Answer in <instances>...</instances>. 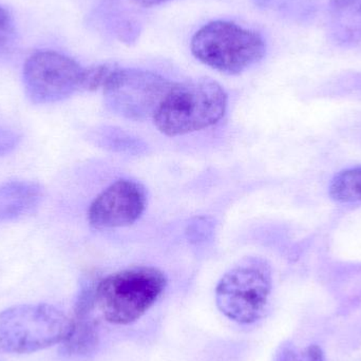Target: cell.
<instances>
[{
  "label": "cell",
  "mask_w": 361,
  "mask_h": 361,
  "mask_svg": "<svg viewBox=\"0 0 361 361\" xmlns=\"http://www.w3.org/2000/svg\"><path fill=\"white\" fill-rule=\"evenodd\" d=\"M227 103L226 91L212 78L173 82L154 114V125L167 137L204 130L224 118Z\"/></svg>",
  "instance_id": "6da1fadb"
},
{
  "label": "cell",
  "mask_w": 361,
  "mask_h": 361,
  "mask_svg": "<svg viewBox=\"0 0 361 361\" xmlns=\"http://www.w3.org/2000/svg\"><path fill=\"white\" fill-rule=\"evenodd\" d=\"M166 286V276L161 269L131 267L97 282L95 303L110 324H133L158 301Z\"/></svg>",
  "instance_id": "7a4b0ae2"
},
{
  "label": "cell",
  "mask_w": 361,
  "mask_h": 361,
  "mask_svg": "<svg viewBox=\"0 0 361 361\" xmlns=\"http://www.w3.org/2000/svg\"><path fill=\"white\" fill-rule=\"evenodd\" d=\"M73 322L59 307L48 303H32L0 312V352L35 353L63 343Z\"/></svg>",
  "instance_id": "3957f363"
},
{
  "label": "cell",
  "mask_w": 361,
  "mask_h": 361,
  "mask_svg": "<svg viewBox=\"0 0 361 361\" xmlns=\"http://www.w3.org/2000/svg\"><path fill=\"white\" fill-rule=\"evenodd\" d=\"M190 48L204 65L229 75L256 65L267 53V44L259 32L225 20L203 25L193 35Z\"/></svg>",
  "instance_id": "277c9868"
},
{
  "label": "cell",
  "mask_w": 361,
  "mask_h": 361,
  "mask_svg": "<svg viewBox=\"0 0 361 361\" xmlns=\"http://www.w3.org/2000/svg\"><path fill=\"white\" fill-rule=\"evenodd\" d=\"M273 288L269 262L246 257L224 274L216 288V303L223 315L248 324L264 315Z\"/></svg>",
  "instance_id": "5b68a950"
},
{
  "label": "cell",
  "mask_w": 361,
  "mask_h": 361,
  "mask_svg": "<svg viewBox=\"0 0 361 361\" xmlns=\"http://www.w3.org/2000/svg\"><path fill=\"white\" fill-rule=\"evenodd\" d=\"M173 84L154 72L118 67L103 92L112 111L131 120L143 121L154 118Z\"/></svg>",
  "instance_id": "8992f818"
},
{
  "label": "cell",
  "mask_w": 361,
  "mask_h": 361,
  "mask_svg": "<svg viewBox=\"0 0 361 361\" xmlns=\"http://www.w3.org/2000/svg\"><path fill=\"white\" fill-rule=\"evenodd\" d=\"M84 68L53 50L36 51L23 65L25 93L34 104H52L82 90Z\"/></svg>",
  "instance_id": "52a82bcc"
},
{
  "label": "cell",
  "mask_w": 361,
  "mask_h": 361,
  "mask_svg": "<svg viewBox=\"0 0 361 361\" xmlns=\"http://www.w3.org/2000/svg\"><path fill=\"white\" fill-rule=\"evenodd\" d=\"M147 203V191L141 183L118 180L93 200L88 210V221L99 231L130 226L141 218Z\"/></svg>",
  "instance_id": "ba28073f"
},
{
  "label": "cell",
  "mask_w": 361,
  "mask_h": 361,
  "mask_svg": "<svg viewBox=\"0 0 361 361\" xmlns=\"http://www.w3.org/2000/svg\"><path fill=\"white\" fill-rule=\"evenodd\" d=\"M97 305L89 293H80L74 307L71 333L63 343V352L70 356H86L92 353L99 345V326L92 316Z\"/></svg>",
  "instance_id": "9c48e42d"
},
{
  "label": "cell",
  "mask_w": 361,
  "mask_h": 361,
  "mask_svg": "<svg viewBox=\"0 0 361 361\" xmlns=\"http://www.w3.org/2000/svg\"><path fill=\"white\" fill-rule=\"evenodd\" d=\"M42 189L37 183L12 180L0 186V223L17 220L37 209Z\"/></svg>",
  "instance_id": "30bf717a"
},
{
  "label": "cell",
  "mask_w": 361,
  "mask_h": 361,
  "mask_svg": "<svg viewBox=\"0 0 361 361\" xmlns=\"http://www.w3.org/2000/svg\"><path fill=\"white\" fill-rule=\"evenodd\" d=\"M330 33L341 46L361 42V0H330Z\"/></svg>",
  "instance_id": "8fae6325"
},
{
  "label": "cell",
  "mask_w": 361,
  "mask_h": 361,
  "mask_svg": "<svg viewBox=\"0 0 361 361\" xmlns=\"http://www.w3.org/2000/svg\"><path fill=\"white\" fill-rule=\"evenodd\" d=\"M257 6L298 23H311L317 14L316 0H252Z\"/></svg>",
  "instance_id": "7c38bea8"
},
{
  "label": "cell",
  "mask_w": 361,
  "mask_h": 361,
  "mask_svg": "<svg viewBox=\"0 0 361 361\" xmlns=\"http://www.w3.org/2000/svg\"><path fill=\"white\" fill-rule=\"evenodd\" d=\"M329 195L339 203L361 201V166L345 169L334 176L329 186Z\"/></svg>",
  "instance_id": "4fadbf2b"
},
{
  "label": "cell",
  "mask_w": 361,
  "mask_h": 361,
  "mask_svg": "<svg viewBox=\"0 0 361 361\" xmlns=\"http://www.w3.org/2000/svg\"><path fill=\"white\" fill-rule=\"evenodd\" d=\"M116 63H101L87 68L84 71L82 90L95 91L102 89L107 84L114 72L118 69Z\"/></svg>",
  "instance_id": "5bb4252c"
},
{
  "label": "cell",
  "mask_w": 361,
  "mask_h": 361,
  "mask_svg": "<svg viewBox=\"0 0 361 361\" xmlns=\"http://www.w3.org/2000/svg\"><path fill=\"white\" fill-rule=\"evenodd\" d=\"M20 137L10 129L0 127V156L11 154L18 145Z\"/></svg>",
  "instance_id": "9a60e30c"
},
{
  "label": "cell",
  "mask_w": 361,
  "mask_h": 361,
  "mask_svg": "<svg viewBox=\"0 0 361 361\" xmlns=\"http://www.w3.org/2000/svg\"><path fill=\"white\" fill-rule=\"evenodd\" d=\"M14 33V23L8 11L0 6V47L8 44Z\"/></svg>",
  "instance_id": "2e32d148"
},
{
  "label": "cell",
  "mask_w": 361,
  "mask_h": 361,
  "mask_svg": "<svg viewBox=\"0 0 361 361\" xmlns=\"http://www.w3.org/2000/svg\"><path fill=\"white\" fill-rule=\"evenodd\" d=\"M298 361H324V354L317 345H310L302 352Z\"/></svg>",
  "instance_id": "e0dca14e"
},
{
  "label": "cell",
  "mask_w": 361,
  "mask_h": 361,
  "mask_svg": "<svg viewBox=\"0 0 361 361\" xmlns=\"http://www.w3.org/2000/svg\"><path fill=\"white\" fill-rule=\"evenodd\" d=\"M137 6H145V8H150V6H159V4H165V2L171 1V0H133Z\"/></svg>",
  "instance_id": "ac0fdd59"
}]
</instances>
